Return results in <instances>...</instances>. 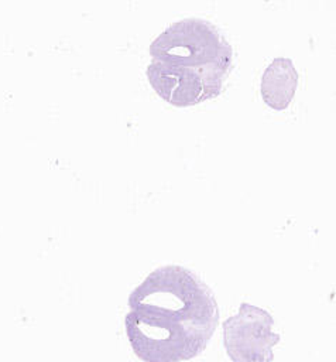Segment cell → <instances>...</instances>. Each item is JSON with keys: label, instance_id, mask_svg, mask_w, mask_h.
Listing matches in <instances>:
<instances>
[{"label": "cell", "instance_id": "cell-2", "mask_svg": "<svg viewBox=\"0 0 336 362\" xmlns=\"http://www.w3.org/2000/svg\"><path fill=\"white\" fill-rule=\"evenodd\" d=\"M152 61L195 69L232 68L233 49L223 33L202 18H184L167 27L150 45Z\"/></svg>", "mask_w": 336, "mask_h": 362}, {"label": "cell", "instance_id": "cell-3", "mask_svg": "<svg viewBox=\"0 0 336 362\" xmlns=\"http://www.w3.org/2000/svg\"><path fill=\"white\" fill-rule=\"evenodd\" d=\"M268 311L241 303L237 314L223 322V344L232 362H271L281 335L274 332Z\"/></svg>", "mask_w": 336, "mask_h": 362}, {"label": "cell", "instance_id": "cell-4", "mask_svg": "<svg viewBox=\"0 0 336 362\" xmlns=\"http://www.w3.org/2000/svg\"><path fill=\"white\" fill-rule=\"evenodd\" d=\"M226 71L219 68H184L158 61L147 66V78L154 90L169 105L185 107L217 96Z\"/></svg>", "mask_w": 336, "mask_h": 362}, {"label": "cell", "instance_id": "cell-1", "mask_svg": "<svg viewBox=\"0 0 336 362\" xmlns=\"http://www.w3.org/2000/svg\"><path fill=\"white\" fill-rule=\"evenodd\" d=\"M128 307L126 335L143 362H185L198 356L219 322L213 291L178 264L151 272L131 291Z\"/></svg>", "mask_w": 336, "mask_h": 362}, {"label": "cell", "instance_id": "cell-5", "mask_svg": "<svg viewBox=\"0 0 336 362\" xmlns=\"http://www.w3.org/2000/svg\"><path fill=\"white\" fill-rule=\"evenodd\" d=\"M296 86L298 72L292 59L277 57L263 72L260 93L265 105L275 110H284L289 106Z\"/></svg>", "mask_w": 336, "mask_h": 362}]
</instances>
